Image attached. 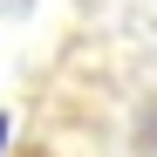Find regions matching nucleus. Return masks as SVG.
I'll list each match as a JSON object with an SVG mask.
<instances>
[{
  "label": "nucleus",
  "instance_id": "nucleus-1",
  "mask_svg": "<svg viewBox=\"0 0 157 157\" xmlns=\"http://www.w3.org/2000/svg\"><path fill=\"white\" fill-rule=\"evenodd\" d=\"M21 157H62V150H48V144H34V150H21Z\"/></svg>",
  "mask_w": 157,
  "mask_h": 157
}]
</instances>
